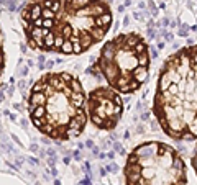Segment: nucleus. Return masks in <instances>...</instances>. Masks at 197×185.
Wrapping results in <instances>:
<instances>
[{
  "label": "nucleus",
  "mask_w": 197,
  "mask_h": 185,
  "mask_svg": "<svg viewBox=\"0 0 197 185\" xmlns=\"http://www.w3.org/2000/svg\"><path fill=\"white\" fill-rule=\"evenodd\" d=\"M20 18L31 49L79 56L105 38L113 13L109 0H26Z\"/></svg>",
  "instance_id": "obj_1"
},
{
  "label": "nucleus",
  "mask_w": 197,
  "mask_h": 185,
  "mask_svg": "<svg viewBox=\"0 0 197 185\" xmlns=\"http://www.w3.org/2000/svg\"><path fill=\"white\" fill-rule=\"evenodd\" d=\"M3 69H5V49H3V33L0 28V80H2Z\"/></svg>",
  "instance_id": "obj_7"
},
{
  "label": "nucleus",
  "mask_w": 197,
  "mask_h": 185,
  "mask_svg": "<svg viewBox=\"0 0 197 185\" xmlns=\"http://www.w3.org/2000/svg\"><path fill=\"white\" fill-rule=\"evenodd\" d=\"M28 115L33 126L49 139L71 141L89 121L87 95L69 72H48L28 92Z\"/></svg>",
  "instance_id": "obj_3"
},
{
  "label": "nucleus",
  "mask_w": 197,
  "mask_h": 185,
  "mask_svg": "<svg viewBox=\"0 0 197 185\" xmlns=\"http://www.w3.org/2000/svg\"><path fill=\"white\" fill-rule=\"evenodd\" d=\"M89 121L102 131L115 129L123 115L122 95L109 85L95 87L87 93Z\"/></svg>",
  "instance_id": "obj_6"
},
{
  "label": "nucleus",
  "mask_w": 197,
  "mask_h": 185,
  "mask_svg": "<svg viewBox=\"0 0 197 185\" xmlns=\"http://www.w3.org/2000/svg\"><path fill=\"white\" fill-rule=\"evenodd\" d=\"M153 115L171 139L197 141V44L176 51L163 62Z\"/></svg>",
  "instance_id": "obj_2"
},
{
  "label": "nucleus",
  "mask_w": 197,
  "mask_h": 185,
  "mask_svg": "<svg viewBox=\"0 0 197 185\" xmlns=\"http://www.w3.org/2000/svg\"><path fill=\"white\" fill-rule=\"evenodd\" d=\"M191 166L194 169V172L197 175V146H195V149H194V154H192V159H191Z\"/></svg>",
  "instance_id": "obj_8"
},
{
  "label": "nucleus",
  "mask_w": 197,
  "mask_h": 185,
  "mask_svg": "<svg viewBox=\"0 0 197 185\" xmlns=\"http://www.w3.org/2000/svg\"><path fill=\"white\" fill-rule=\"evenodd\" d=\"M123 177L125 185H187V166L171 144L146 141L126 156Z\"/></svg>",
  "instance_id": "obj_5"
},
{
  "label": "nucleus",
  "mask_w": 197,
  "mask_h": 185,
  "mask_svg": "<svg viewBox=\"0 0 197 185\" xmlns=\"http://www.w3.org/2000/svg\"><path fill=\"white\" fill-rule=\"evenodd\" d=\"M151 66L149 48L141 34L123 33L102 46L95 69L109 87L120 95L140 90L146 82Z\"/></svg>",
  "instance_id": "obj_4"
}]
</instances>
